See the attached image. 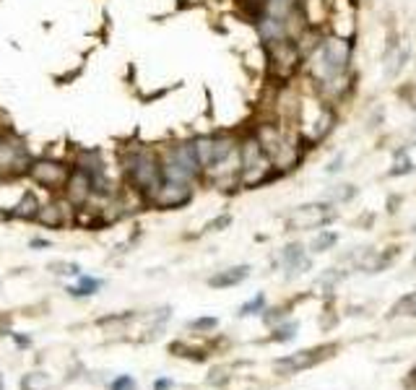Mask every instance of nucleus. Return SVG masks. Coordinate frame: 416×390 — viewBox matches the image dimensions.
<instances>
[{"label": "nucleus", "instance_id": "nucleus-2", "mask_svg": "<svg viewBox=\"0 0 416 390\" xmlns=\"http://www.w3.org/2000/svg\"><path fill=\"white\" fill-rule=\"evenodd\" d=\"M305 60L309 65V76L318 84L346 76L349 63H352V42L346 37H325L320 39L318 50H312Z\"/></svg>", "mask_w": 416, "mask_h": 390}, {"label": "nucleus", "instance_id": "nucleus-8", "mask_svg": "<svg viewBox=\"0 0 416 390\" xmlns=\"http://www.w3.org/2000/svg\"><path fill=\"white\" fill-rule=\"evenodd\" d=\"M333 219H336V211L331 203H305L289 214L287 227L291 232H307V229H320L331 224Z\"/></svg>", "mask_w": 416, "mask_h": 390}, {"label": "nucleus", "instance_id": "nucleus-10", "mask_svg": "<svg viewBox=\"0 0 416 390\" xmlns=\"http://www.w3.org/2000/svg\"><path fill=\"white\" fill-rule=\"evenodd\" d=\"M336 346H318V349H307V351H297V354H289L284 359H276L273 367L281 375H294V372H302V369H309L315 364H320L325 357H331Z\"/></svg>", "mask_w": 416, "mask_h": 390}, {"label": "nucleus", "instance_id": "nucleus-17", "mask_svg": "<svg viewBox=\"0 0 416 390\" xmlns=\"http://www.w3.org/2000/svg\"><path fill=\"white\" fill-rule=\"evenodd\" d=\"M390 260H393V252L380 255V252L370 250V252H364V258L359 260V268H362L364 273H380V271H385V268L390 266Z\"/></svg>", "mask_w": 416, "mask_h": 390}, {"label": "nucleus", "instance_id": "nucleus-9", "mask_svg": "<svg viewBox=\"0 0 416 390\" xmlns=\"http://www.w3.org/2000/svg\"><path fill=\"white\" fill-rule=\"evenodd\" d=\"M37 224H42L47 229H63L68 224H73L75 221V208L65 201L63 195H55L53 201H47L39 206L37 211V216H34Z\"/></svg>", "mask_w": 416, "mask_h": 390}, {"label": "nucleus", "instance_id": "nucleus-25", "mask_svg": "<svg viewBox=\"0 0 416 390\" xmlns=\"http://www.w3.org/2000/svg\"><path fill=\"white\" fill-rule=\"evenodd\" d=\"M263 310H266V297H263V294H255L250 302H245L239 307V315L247 317V315H257V313H263Z\"/></svg>", "mask_w": 416, "mask_h": 390}, {"label": "nucleus", "instance_id": "nucleus-14", "mask_svg": "<svg viewBox=\"0 0 416 390\" xmlns=\"http://www.w3.org/2000/svg\"><path fill=\"white\" fill-rule=\"evenodd\" d=\"M39 198H37V193L34 190H21V195H19V201L11 206V211H8V216L13 219H21V221H34V216H37V211H39Z\"/></svg>", "mask_w": 416, "mask_h": 390}, {"label": "nucleus", "instance_id": "nucleus-7", "mask_svg": "<svg viewBox=\"0 0 416 390\" xmlns=\"http://www.w3.org/2000/svg\"><path fill=\"white\" fill-rule=\"evenodd\" d=\"M195 195V185L192 183H177V180H161L156 193L149 198V208L156 211H174V208L188 206Z\"/></svg>", "mask_w": 416, "mask_h": 390}, {"label": "nucleus", "instance_id": "nucleus-6", "mask_svg": "<svg viewBox=\"0 0 416 390\" xmlns=\"http://www.w3.org/2000/svg\"><path fill=\"white\" fill-rule=\"evenodd\" d=\"M68 174H71V162L55 159L50 154H39V156H34L32 164H29L26 180H32L37 187H42L47 193L60 195L65 183H68Z\"/></svg>", "mask_w": 416, "mask_h": 390}, {"label": "nucleus", "instance_id": "nucleus-23", "mask_svg": "<svg viewBox=\"0 0 416 390\" xmlns=\"http://www.w3.org/2000/svg\"><path fill=\"white\" fill-rule=\"evenodd\" d=\"M393 313L395 315H408V317H416V292L401 297V299L395 302Z\"/></svg>", "mask_w": 416, "mask_h": 390}, {"label": "nucleus", "instance_id": "nucleus-12", "mask_svg": "<svg viewBox=\"0 0 416 390\" xmlns=\"http://www.w3.org/2000/svg\"><path fill=\"white\" fill-rule=\"evenodd\" d=\"M71 203L73 208H84L91 195H94V185H91V177L78 169V167H71V174H68V183H65L63 193H60Z\"/></svg>", "mask_w": 416, "mask_h": 390}, {"label": "nucleus", "instance_id": "nucleus-36", "mask_svg": "<svg viewBox=\"0 0 416 390\" xmlns=\"http://www.w3.org/2000/svg\"><path fill=\"white\" fill-rule=\"evenodd\" d=\"M0 128H3V125H0Z\"/></svg>", "mask_w": 416, "mask_h": 390}, {"label": "nucleus", "instance_id": "nucleus-29", "mask_svg": "<svg viewBox=\"0 0 416 390\" xmlns=\"http://www.w3.org/2000/svg\"><path fill=\"white\" fill-rule=\"evenodd\" d=\"M109 390H136V380L130 375H120L118 380L109 382Z\"/></svg>", "mask_w": 416, "mask_h": 390}, {"label": "nucleus", "instance_id": "nucleus-31", "mask_svg": "<svg viewBox=\"0 0 416 390\" xmlns=\"http://www.w3.org/2000/svg\"><path fill=\"white\" fill-rule=\"evenodd\" d=\"M29 245H32V248H39V250H50V248H53V242H50V239H42V237H34Z\"/></svg>", "mask_w": 416, "mask_h": 390}, {"label": "nucleus", "instance_id": "nucleus-19", "mask_svg": "<svg viewBox=\"0 0 416 390\" xmlns=\"http://www.w3.org/2000/svg\"><path fill=\"white\" fill-rule=\"evenodd\" d=\"M53 388V378L47 372H29L21 380V390H50Z\"/></svg>", "mask_w": 416, "mask_h": 390}, {"label": "nucleus", "instance_id": "nucleus-22", "mask_svg": "<svg viewBox=\"0 0 416 390\" xmlns=\"http://www.w3.org/2000/svg\"><path fill=\"white\" fill-rule=\"evenodd\" d=\"M414 169H416V162L411 159V154H408V151H398V156H395L390 174H408V172H414Z\"/></svg>", "mask_w": 416, "mask_h": 390}, {"label": "nucleus", "instance_id": "nucleus-32", "mask_svg": "<svg viewBox=\"0 0 416 390\" xmlns=\"http://www.w3.org/2000/svg\"><path fill=\"white\" fill-rule=\"evenodd\" d=\"M341 162H343V156L338 154V156H336V159H333V162L328 164V167H325V172H328V174L338 172V169H341Z\"/></svg>", "mask_w": 416, "mask_h": 390}, {"label": "nucleus", "instance_id": "nucleus-30", "mask_svg": "<svg viewBox=\"0 0 416 390\" xmlns=\"http://www.w3.org/2000/svg\"><path fill=\"white\" fill-rule=\"evenodd\" d=\"M404 99L408 102V107H414V109H416V84H414V86L406 89V91H404Z\"/></svg>", "mask_w": 416, "mask_h": 390}, {"label": "nucleus", "instance_id": "nucleus-13", "mask_svg": "<svg viewBox=\"0 0 416 390\" xmlns=\"http://www.w3.org/2000/svg\"><path fill=\"white\" fill-rule=\"evenodd\" d=\"M281 266H284V271H287L289 279H294V276H299V273L309 271L312 260H309L305 245L291 242V245H287V248L281 250Z\"/></svg>", "mask_w": 416, "mask_h": 390}, {"label": "nucleus", "instance_id": "nucleus-21", "mask_svg": "<svg viewBox=\"0 0 416 390\" xmlns=\"http://www.w3.org/2000/svg\"><path fill=\"white\" fill-rule=\"evenodd\" d=\"M50 271L55 276H73V279H78L81 276V266L73 263V260H55V263H50Z\"/></svg>", "mask_w": 416, "mask_h": 390}, {"label": "nucleus", "instance_id": "nucleus-3", "mask_svg": "<svg viewBox=\"0 0 416 390\" xmlns=\"http://www.w3.org/2000/svg\"><path fill=\"white\" fill-rule=\"evenodd\" d=\"M161 162V180H177V183H201V167L192 154L190 138H174L156 146Z\"/></svg>", "mask_w": 416, "mask_h": 390}, {"label": "nucleus", "instance_id": "nucleus-34", "mask_svg": "<svg viewBox=\"0 0 416 390\" xmlns=\"http://www.w3.org/2000/svg\"><path fill=\"white\" fill-rule=\"evenodd\" d=\"M13 338H16V344H19V346H29V338L26 336H19V333H11Z\"/></svg>", "mask_w": 416, "mask_h": 390}, {"label": "nucleus", "instance_id": "nucleus-15", "mask_svg": "<svg viewBox=\"0 0 416 390\" xmlns=\"http://www.w3.org/2000/svg\"><path fill=\"white\" fill-rule=\"evenodd\" d=\"M250 276V266H232L226 271H219L208 279V286L211 289H229V286H237L242 284Z\"/></svg>", "mask_w": 416, "mask_h": 390}, {"label": "nucleus", "instance_id": "nucleus-20", "mask_svg": "<svg viewBox=\"0 0 416 390\" xmlns=\"http://www.w3.org/2000/svg\"><path fill=\"white\" fill-rule=\"evenodd\" d=\"M336 242H338V234L331 232V229H323V232H318V234L312 237L309 250H312V252H328V250H333Z\"/></svg>", "mask_w": 416, "mask_h": 390}, {"label": "nucleus", "instance_id": "nucleus-26", "mask_svg": "<svg viewBox=\"0 0 416 390\" xmlns=\"http://www.w3.org/2000/svg\"><path fill=\"white\" fill-rule=\"evenodd\" d=\"M229 224H232V214H219L206 224V232H224Z\"/></svg>", "mask_w": 416, "mask_h": 390}, {"label": "nucleus", "instance_id": "nucleus-4", "mask_svg": "<svg viewBox=\"0 0 416 390\" xmlns=\"http://www.w3.org/2000/svg\"><path fill=\"white\" fill-rule=\"evenodd\" d=\"M276 172L268 154L263 151L255 133H247L239 138V187H260Z\"/></svg>", "mask_w": 416, "mask_h": 390}, {"label": "nucleus", "instance_id": "nucleus-16", "mask_svg": "<svg viewBox=\"0 0 416 390\" xmlns=\"http://www.w3.org/2000/svg\"><path fill=\"white\" fill-rule=\"evenodd\" d=\"M406 60H408V44L406 42H395L390 50H388V55H385V76L393 78L401 73V68L406 65Z\"/></svg>", "mask_w": 416, "mask_h": 390}, {"label": "nucleus", "instance_id": "nucleus-1", "mask_svg": "<svg viewBox=\"0 0 416 390\" xmlns=\"http://www.w3.org/2000/svg\"><path fill=\"white\" fill-rule=\"evenodd\" d=\"M118 164L123 187H128L133 193H138L141 198H146V206H149V198L161 185V162L156 146L141 141L125 143V146H120Z\"/></svg>", "mask_w": 416, "mask_h": 390}, {"label": "nucleus", "instance_id": "nucleus-5", "mask_svg": "<svg viewBox=\"0 0 416 390\" xmlns=\"http://www.w3.org/2000/svg\"><path fill=\"white\" fill-rule=\"evenodd\" d=\"M34 154L21 133L13 125L0 128V180H21L29 172Z\"/></svg>", "mask_w": 416, "mask_h": 390}, {"label": "nucleus", "instance_id": "nucleus-35", "mask_svg": "<svg viewBox=\"0 0 416 390\" xmlns=\"http://www.w3.org/2000/svg\"><path fill=\"white\" fill-rule=\"evenodd\" d=\"M414 136H416V125H414Z\"/></svg>", "mask_w": 416, "mask_h": 390}, {"label": "nucleus", "instance_id": "nucleus-11", "mask_svg": "<svg viewBox=\"0 0 416 390\" xmlns=\"http://www.w3.org/2000/svg\"><path fill=\"white\" fill-rule=\"evenodd\" d=\"M266 47H268L271 68L276 71L278 76H291V73L297 71V65L302 63V55H299L294 39H281V42L266 44Z\"/></svg>", "mask_w": 416, "mask_h": 390}, {"label": "nucleus", "instance_id": "nucleus-28", "mask_svg": "<svg viewBox=\"0 0 416 390\" xmlns=\"http://www.w3.org/2000/svg\"><path fill=\"white\" fill-rule=\"evenodd\" d=\"M216 325H219L216 317H195L190 320V331H214Z\"/></svg>", "mask_w": 416, "mask_h": 390}, {"label": "nucleus", "instance_id": "nucleus-27", "mask_svg": "<svg viewBox=\"0 0 416 390\" xmlns=\"http://www.w3.org/2000/svg\"><path fill=\"white\" fill-rule=\"evenodd\" d=\"M354 195H356V187H352V185H338L336 190H331V201H349Z\"/></svg>", "mask_w": 416, "mask_h": 390}, {"label": "nucleus", "instance_id": "nucleus-33", "mask_svg": "<svg viewBox=\"0 0 416 390\" xmlns=\"http://www.w3.org/2000/svg\"><path fill=\"white\" fill-rule=\"evenodd\" d=\"M170 388H172V380H167V378H161L154 382V390H170Z\"/></svg>", "mask_w": 416, "mask_h": 390}, {"label": "nucleus", "instance_id": "nucleus-24", "mask_svg": "<svg viewBox=\"0 0 416 390\" xmlns=\"http://www.w3.org/2000/svg\"><path fill=\"white\" fill-rule=\"evenodd\" d=\"M297 331H299V323H284V325H278L276 328V333H273V341H278V344H287V341H291V338L297 336Z\"/></svg>", "mask_w": 416, "mask_h": 390}, {"label": "nucleus", "instance_id": "nucleus-18", "mask_svg": "<svg viewBox=\"0 0 416 390\" xmlns=\"http://www.w3.org/2000/svg\"><path fill=\"white\" fill-rule=\"evenodd\" d=\"M102 289V281L99 279H94V276H78V284L75 286H68L65 292L71 294V297H91V294H96Z\"/></svg>", "mask_w": 416, "mask_h": 390}]
</instances>
